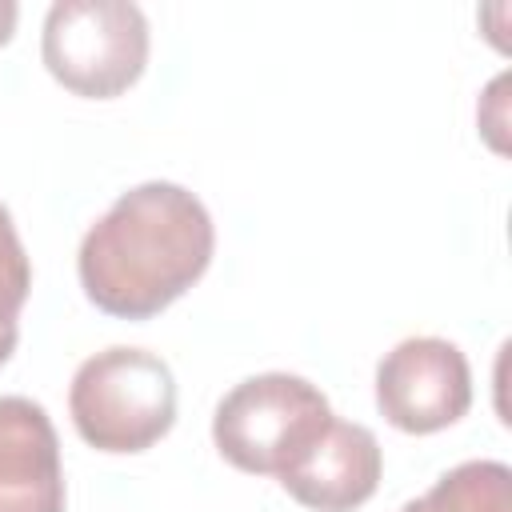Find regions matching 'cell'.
Wrapping results in <instances>:
<instances>
[{
	"label": "cell",
	"mask_w": 512,
	"mask_h": 512,
	"mask_svg": "<svg viewBox=\"0 0 512 512\" xmlns=\"http://www.w3.org/2000/svg\"><path fill=\"white\" fill-rule=\"evenodd\" d=\"M328 396L292 372H260L240 380L212 416L220 456L252 476H276L328 428Z\"/></svg>",
	"instance_id": "3"
},
{
	"label": "cell",
	"mask_w": 512,
	"mask_h": 512,
	"mask_svg": "<svg viewBox=\"0 0 512 512\" xmlns=\"http://www.w3.org/2000/svg\"><path fill=\"white\" fill-rule=\"evenodd\" d=\"M216 228L200 196L172 180L128 188L80 240L84 296L120 320H148L212 264Z\"/></svg>",
	"instance_id": "1"
},
{
	"label": "cell",
	"mask_w": 512,
	"mask_h": 512,
	"mask_svg": "<svg viewBox=\"0 0 512 512\" xmlns=\"http://www.w3.org/2000/svg\"><path fill=\"white\" fill-rule=\"evenodd\" d=\"M400 512H424V508H420V500H408V504H404Z\"/></svg>",
	"instance_id": "11"
},
{
	"label": "cell",
	"mask_w": 512,
	"mask_h": 512,
	"mask_svg": "<svg viewBox=\"0 0 512 512\" xmlns=\"http://www.w3.org/2000/svg\"><path fill=\"white\" fill-rule=\"evenodd\" d=\"M68 412L96 452H144L176 424V376L156 352L116 344L76 368Z\"/></svg>",
	"instance_id": "2"
},
{
	"label": "cell",
	"mask_w": 512,
	"mask_h": 512,
	"mask_svg": "<svg viewBox=\"0 0 512 512\" xmlns=\"http://www.w3.org/2000/svg\"><path fill=\"white\" fill-rule=\"evenodd\" d=\"M380 444L364 424L328 420V428L280 472V488L312 512H352L380 484Z\"/></svg>",
	"instance_id": "6"
},
{
	"label": "cell",
	"mask_w": 512,
	"mask_h": 512,
	"mask_svg": "<svg viewBox=\"0 0 512 512\" xmlns=\"http://www.w3.org/2000/svg\"><path fill=\"white\" fill-rule=\"evenodd\" d=\"M16 16H20V8H16L12 0H0V44L12 40V32H16Z\"/></svg>",
	"instance_id": "10"
},
{
	"label": "cell",
	"mask_w": 512,
	"mask_h": 512,
	"mask_svg": "<svg viewBox=\"0 0 512 512\" xmlns=\"http://www.w3.org/2000/svg\"><path fill=\"white\" fill-rule=\"evenodd\" d=\"M468 404L472 372L452 340L408 336L376 364V408L408 436H428L456 424Z\"/></svg>",
	"instance_id": "5"
},
{
	"label": "cell",
	"mask_w": 512,
	"mask_h": 512,
	"mask_svg": "<svg viewBox=\"0 0 512 512\" xmlns=\"http://www.w3.org/2000/svg\"><path fill=\"white\" fill-rule=\"evenodd\" d=\"M420 508L424 512H512V472L500 460H464L428 488Z\"/></svg>",
	"instance_id": "8"
},
{
	"label": "cell",
	"mask_w": 512,
	"mask_h": 512,
	"mask_svg": "<svg viewBox=\"0 0 512 512\" xmlns=\"http://www.w3.org/2000/svg\"><path fill=\"white\" fill-rule=\"evenodd\" d=\"M0 512H64L60 440L28 396H0Z\"/></svg>",
	"instance_id": "7"
},
{
	"label": "cell",
	"mask_w": 512,
	"mask_h": 512,
	"mask_svg": "<svg viewBox=\"0 0 512 512\" xmlns=\"http://www.w3.org/2000/svg\"><path fill=\"white\" fill-rule=\"evenodd\" d=\"M56 84L88 100L128 92L148 64V20L128 0H56L40 36Z\"/></svg>",
	"instance_id": "4"
},
{
	"label": "cell",
	"mask_w": 512,
	"mask_h": 512,
	"mask_svg": "<svg viewBox=\"0 0 512 512\" xmlns=\"http://www.w3.org/2000/svg\"><path fill=\"white\" fill-rule=\"evenodd\" d=\"M32 292V264L16 236L12 212L0 204V364L16 352L20 340V308Z\"/></svg>",
	"instance_id": "9"
}]
</instances>
